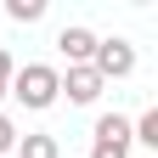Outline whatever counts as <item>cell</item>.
<instances>
[{
    "label": "cell",
    "mask_w": 158,
    "mask_h": 158,
    "mask_svg": "<svg viewBox=\"0 0 158 158\" xmlns=\"http://www.w3.org/2000/svg\"><path fill=\"white\" fill-rule=\"evenodd\" d=\"M56 85H62V73H56V68H45V62H28L23 73H11V85H6V90H11L23 107H51L56 96H62Z\"/></svg>",
    "instance_id": "6da1fadb"
},
{
    "label": "cell",
    "mask_w": 158,
    "mask_h": 158,
    "mask_svg": "<svg viewBox=\"0 0 158 158\" xmlns=\"http://www.w3.org/2000/svg\"><path fill=\"white\" fill-rule=\"evenodd\" d=\"M90 68H96V79H130L135 73V45L130 40H96V56H90Z\"/></svg>",
    "instance_id": "7a4b0ae2"
},
{
    "label": "cell",
    "mask_w": 158,
    "mask_h": 158,
    "mask_svg": "<svg viewBox=\"0 0 158 158\" xmlns=\"http://www.w3.org/2000/svg\"><path fill=\"white\" fill-rule=\"evenodd\" d=\"M90 158H130V118H118V113L96 118V147H90Z\"/></svg>",
    "instance_id": "3957f363"
},
{
    "label": "cell",
    "mask_w": 158,
    "mask_h": 158,
    "mask_svg": "<svg viewBox=\"0 0 158 158\" xmlns=\"http://www.w3.org/2000/svg\"><path fill=\"white\" fill-rule=\"evenodd\" d=\"M56 51L68 56V68H90V56H96V34L79 28V23H68L62 34H56Z\"/></svg>",
    "instance_id": "277c9868"
},
{
    "label": "cell",
    "mask_w": 158,
    "mask_h": 158,
    "mask_svg": "<svg viewBox=\"0 0 158 158\" xmlns=\"http://www.w3.org/2000/svg\"><path fill=\"white\" fill-rule=\"evenodd\" d=\"M56 90H68V102H79V107H90L96 96H102V79H96V68H68V79Z\"/></svg>",
    "instance_id": "5b68a950"
},
{
    "label": "cell",
    "mask_w": 158,
    "mask_h": 158,
    "mask_svg": "<svg viewBox=\"0 0 158 158\" xmlns=\"http://www.w3.org/2000/svg\"><path fill=\"white\" fill-rule=\"evenodd\" d=\"M17 158H62L56 135H17Z\"/></svg>",
    "instance_id": "8992f818"
},
{
    "label": "cell",
    "mask_w": 158,
    "mask_h": 158,
    "mask_svg": "<svg viewBox=\"0 0 158 158\" xmlns=\"http://www.w3.org/2000/svg\"><path fill=\"white\" fill-rule=\"evenodd\" d=\"M130 141H141V147H158V107H147V113L130 124Z\"/></svg>",
    "instance_id": "52a82bcc"
},
{
    "label": "cell",
    "mask_w": 158,
    "mask_h": 158,
    "mask_svg": "<svg viewBox=\"0 0 158 158\" xmlns=\"http://www.w3.org/2000/svg\"><path fill=\"white\" fill-rule=\"evenodd\" d=\"M6 17L11 23H40L45 17V0H6Z\"/></svg>",
    "instance_id": "ba28073f"
},
{
    "label": "cell",
    "mask_w": 158,
    "mask_h": 158,
    "mask_svg": "<svg viewBox=\"0 0 158 158\" xmlns=\"http://www.w3.org/2000/svg\"><path fill=\"white\" fill-rule=\"evenodd\" d=\"M11 147H17V124H11V118H6V113H0V158H6Z\"/></svg>",
    "instance_id": "9c48e42d"
},
{
    "label": "cell",
    "mask_w": 158,
    "mask_h": 158,
    "mask_svg": "<svg viewBox=\"0 0 158 158\" xmlns=\"http://www.w3.org/2000/svg\"><path fill=\"white\" fill-rule=\"evenodd\" d=\"M0 85H11V51L0 45Z\"/></svg>",
    "instance_id": "30bf717a"
},
{
    "label": "cell",
    "mask_w": 158,
    "mask_h": 158,
    "mask_svg": "<svg viewBox=\"0 0 158 158\" xmlns=\"http://www.w3.org/2000/svg\"><path fill=\"white\" fill-rule=\"evenodd\" d=\"M0 96H6V85H0Z\"/></svg>",
    "instance_id": "8fae6325"
}]
</instances>
